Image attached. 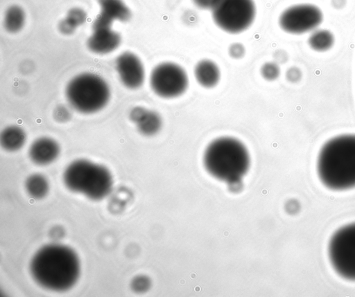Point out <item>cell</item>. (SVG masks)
Instances as JSON below:
<instances>
[{
	"label": "cell",
	"mask_w": 355,
	"mask_h": 297,
	"mask_svg": "<svg viewBox=\"0 0 355 297\" xmlns=\"http://www.w3.org/2000/svg\"><path fill=\"white\" fill-rule=\"evenodd\" d=\"M29 270L41 287L62 292L71 289L80 274V262L71 247L58 243L44 245L33 255Z\"/></svg>",
	"instance_id": "cell-1"
},
{
	"label": "cell",
	"mask_w": 355,
	"mask_h": 297,
	"mask_svg": "<svg viewBox=\"0 0 355 297\" xmlns=\"http://www.w3.org/2000/svg\"><path fill=\"white\" fill-rule=\"evenodd\" d=\"M316 170L328 189L340 191L355 188V134L328 140L319 151Z\"/></svg>",
	"instance_id": "cell-2"
},
{
	"label": "cell",
	"mask_w": 355,
	"mask_h": 297,
	"mask_svg": "<svg viewBox=\"0 0 355 297\" xmlns=\"http://www.w3.org/2000/svg\"><path fill=\"white\" fill-rule=\"evenodd\" d=\"M206 170L214 178L230 184L239 183L249 170L250 158L239 140L222 136L212 141L203 155Z\"/></svg>",
	"instance_id": "cell-3"
},
{
	"label": "cell",
	"mask_w": 355,
	"mask_h": 297,
	"mask_svg": "<svg viewBox=\"0 0 355 297\" xmlns=\"http://www.w3.org/2000/svg\"><path fill=\"white\" fill-rule=\"evenodd\" d=\"M62 180L69 190L93 201L106 198L114 184L108 168L85 159L71 162L64 170Z\"/></svg>",
	"instance_id": "cell-4"
},
{
	"label": "cell",
	"mask_w": 355,
	"mask_h": 297,
	"mask_svg": "<svg viewBox=\"0 0 355 297\" xmlns=\"http://www.w3.org/2000/svg\"><path fill=\"white\" fill-rule=\"evenodd\" d=\"M66 97L73 109L82 114H93L107 104L110 90L101 76L84 73L72 78L66 87Z\"/></svg>",
	"instance_id": "cell-5"
},
{
	"label": "cell",
	"mask_w": 355,
	"mask_h": 297,
	"mask_svg": "<svg viewBox=\"0 0 355 297\" xmlns=\"http://www.w3.org/2000/svg\"><path fill=\"white\" fill-rule=\"evenodd\" d=\"M210 10L216 25L230 34L248 29L256 15L253 0H214Z\"/></svg>",
	"instance_id": "cell-6"
},
{
	"label": "cell",
	"mask_w": 355,
	"mask_h": 297,
	"mask_svg": "<svg viewBox=\"0 0 355 297\" xmlns=\"http://www.w3.org/2000/svg\"><path fill=\"white\" fill-rule=\"evenodd\" d=\"M328 256L339 276L355 281V222L340 228L332 235L328 245Z\"/></svg>",
	"instance_id": "cell-7"
},
{
	"label": "cell",
	"mask_w": 355,
	"mask_h": 297,
	"mask_svg": "<svg viewBox=\"0 0 355 297\" xmlns=\"http://www.w3.org/2000/svg\"><path fill=\"white\" fill-rule=\"evenodd\" d=\"M153 91L163 98H174L182 95L189 86L186 71L179 64L164 62L157 64L150 75Z\"/></svg>",
	"instance_id": "cell-8"
},
{
	"label": "cell",
	"mask_w": 355,
	"mask_h": 297,
	"mask_svg": "<svg viewBox=\"0 0 355 297\" xmlns=\"http://www.w3.org/2000/svg\"><path fill=\"white\" fill-rule=\"evenodd\" d=\"M322 21V13L316 6L304 3L288 7L279 16L280 28L291 34L313 30Z\"/></svg>",
	"instance_id": "cell-9"
},
{
	"label": "cell",
	"mask_w": 355,
	"mask_h": 297,
	"mask_svg": "<svg viewBox=\"0 0 355 297\" xmlns=\"http://www.w3.org/2000/svg\"><path fill=\"white\" fill-rule=\"evenodd\" d=\"M113 21L101 14L95 19L92 33L87 40L91 51L97 54H107L116 49L121 44L120 35L112 28Z\"/></svg>",
	"instance_id": "cell-10"
},
{
	"label": "cell",
	"mask_w": 355,
	"mask_h": 297,
	"mask_svg": "<svg viewBox=\"0 0 355 297\" xmlns=\"http://www.w3.org/2000/svg\"><path fill=\"white\" fill-rule=\"evenodd\" d=\"M115 67L123 84L128 89H136L142 86L145 80V69L141 60L131 52L120 54Z\"/></svg>",
	"instance_id": "cell-11"
},
{
	"label": "cell",
	"mask_w": 355,
	"mask_h": 297,
	"mask_svg": "<svg viewBox=\"0 0 355 297\" xmlns=\"http://www.w3.org/2000/svg\"><path fill=\"white\" fill-rule=\"evenodd\" d=\"M60 147L52 138L43 136L35 139L28 149V157L37 165H47L60 156Z\"/></svg>",
	"instance_id": "cell-12"
},
{
	"label": "cell",
	"mask_w": 355,
	"mask_h": 297,
	"mask_svg": "<svg viewBox=\"0 0 355 297\" xmlns=\"http://www.w3.org/2000/svg\"><path fill=\"white\" fill-rule=\"evenodd\" d=\"M130 118L136 124L138 131L147 136L156 134L162 125V118L158 113L142 107L132 108Z\"/></svg>",
	"instance_id": "cell-13"
},
{
	"label": "cell",
	"mask_w": 355,
	"mask_h": 297,
	"mask_svg": "<svg viewBox=\"0 0 355 297\" xmlns=\"http://www.w3.org/2000/svg\"><path fill=\"white\" fill-rule=\"evenodd\" d=\"M193 73L198 83L207 89L216 86L220 78L218 66L209 59H203L198 62L194 66Z\"/></svg>",
	"instance_id": "cell-14"
},
{
	"label": "cell",
	"mask_w": 355,
	"mask_h": 297,
	"mask_svg": "<svg viewBox=\"0 0 355 297\" xmlns=\"http://www.w3.org/2000/svg\"><path fill=\"white\" fill-rule=\"evenodd\" d=\"M26 141L25 131L17 125L4 128L0 135V144L8 152H16L21 149Z\"/></svg>",
	"instance_id": "cell-15"
},
{
	"label": "cell",
	"mask_w": 355,
	"mask_h": 297,
	"mask_svg": "<svg viewBox=\"0 0 355 297\" xmlns=\"http://www.w3.org/2000/svg\"><path fill=\"white\" fill-rule=\"evenodd\" d=\"M100 14L112 21H127L131 17V12L122 0H98Z\"/></svg>",
	"instance_id": "cell-16"
},
{
	"label": "cell",
	"mask_w": 355,
	"mask_h": 297,
	"mask_svg": "<svg viewBox=\"0 0 355 297\" xmlns=\"http://www.w3.org/2000/svg\"><path fill=\"white\" fill-rule=\"evenodd\" d=\"M24 186L27 194L35 199L44 198L50 189L49 180L40 173L29 175L25 181Z\"/></svg>",
	"instance_id": "cell-17"
},
{
	"label": "cell",
	"mask_w": 355,
	"mask_h": 297,
	"mask_svg": "<svg viewBox=\"0 0 355 297\" xmlns=\"http://www.w3.org/2000/svg\"><path fill=\"white\" fill-rule=\"evenodd\" d=\"M308 42L312 49L316 51H325L333 46L334 38L330 31L318 30L310 35Z\"/></svg>",
	"instance_id": "cell-18"
},
{
	"label": "cell",
	"mask_w": 355,
	"mask_h": 297,
	"mask_svg": "<svg viewBox=\"0 0 355 297\" xmlns=\"http://www.w3.org/2000/svg\"><path fill=\"white\" fill-rule=\"evenodd\" d=\"M25 15L19 6H12L6 12L5 16V27L10 33H17L24 26Z\"/></svg>",
	"instance_id": "cell-19"
},
{
	"label": "cell",
	"mask_w": 355,
	"mask_h": 297,
	"mask_svg": "<svg viewBox=\"0 0 355 297\" xmlns=\"http://www.w3.org/2000/svg\"><path fill=\"white\" fill-rule=\"evenodd\" d=\"M260 72L264 79L272 81L279 77L280 69L277 63L268 62L261 66Z\"/></svg>",
	"instance_id": "cell-20"
},
{
	"label": "cell",
	"mask_w": 355,
	"mask_h": 297,
	"mask_svg": "<svg viewBox=\"0 0 355 297\" xmlns=\"http://www.w3.org/2000/svg\"><path fill=\"white\" fill-rule=\"evenodd\" d=\"M87 18L85 12L79 8L71 9L65 18L75 28L83 24Z\"/></svg>",
	"instance_id": "cell-21"
},
{
	"label": "cell",
	"mask_w": 355,
	"mask_h": 297,
	"mask_svg": "<svg viewBox=\"0 0 355 297\" xmlns=\"http://www.w3.org/2000/svg\"><path fill=\"white\" fill-rule=\"evenodd\" d=\"M148 287V279L144 276L135 277L131 282V288L136 292L144 291Z\"/></svg>",
	"instance_id": "cell-22"
},
{
	"label": "cell",
	"mask_w": 355,
	"mask_h": 297,
	"mask_svg": "<svg viewBox=\"0 0 355 297\" xmlns=\"http://www.w3.org/2000/svg\"><path fill=\"white\" fill-rule=\"evenodd\" d=\"M228 53L231 57L234 59H240L244 56L245 49L242 44L235 42L230 46Z\"/></svg>",
	"instance_id": "cell-23"
},
{
	"label": "cell",
	"mask_w": 355,
	"mask_h": 297,
	"mask_svg": "<svg viewBox=\"0 0 355 297\" xmlns=\"http://www.w3.org/2000/svg\"><path fill=\"white\" fill-rule=\"evenodd\" d=\"M54 116L57 120L62 122L69 119L70 113L67 108L64 106H60L55 109Z\"/></svg>",
	"instance_id": "cell-24"
},
{
	"label": "cell",
	"mask_w": 355,
	"mask_h": 297,
	"mask_svg": "<svg viewBox=\"0 0 355 297\" xmlns=\"http://www.w3.org/2000/svg\"><path fill=\"white\" fill-rule=\"evenodd\" d=\"M286 77L289 81L296 82L300 78V71L297 68H291L286 72Z\"/></svg>",
	"instance_id": "cell-25"
},
{
	"label": "cell",
	"mask_w": 355,
	"mask_h": 297,
	"mask_svg": "<svg viewBox=\"0 0 355 297\" xmlns=\"http://www.w3.org/2000/svg\"><path fill=\"white\" fill-rule=\"evenodd\" d=\"M195 6L200 9H211L214 0H192Z\"/></svg>",
	"instance_id": "cell-26"
}]
</instances>
